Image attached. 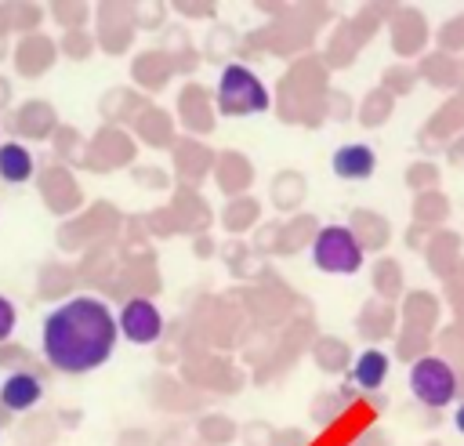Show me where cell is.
<instances>
[{
	"mask_svg": "<svg viewBox=\"0 0 464 446\" xmlns=\"http://www.w3.org/2000/svg\"><path fill=\"white\" fill-rule=\"evenodd\" d=\"M11 330H14V305L7 297H0V341L11 337Z\"/></svg>",
	"mask_w": 464,
	"mask_h": 446,
	"instance_id": "cell-10",
	"label": "cell"
},
{
	"mask_svg": "<svg viewBox=\"0 0 464 446\" xmlns=\"http://www.w3.org/2000/svg\"><path fill=\"white\" fill-rule=\"evenodd\" d=\"M116 319L98 297H72L44 319V355L62 373H87L112 355Z\"/></svg>",
	"mask_w": 464,
	"mask_h": 446,
	"instance_id": "cell-1",
	"label": "cell"
},
{
	"mask_svg": "<svg viewBox=\"0 0 464 446\" xmlns=\"http://www.w3.org/2000/svg\"><path fill=\"white\" fill-rule=\"evenodd\" d=\"M453 424H457V428H460V431H464V406H460V410H457V417H453Z\"/></svg>",
	"mask_w": 464,
	"mask_h": 446,
	"instance_id": "cell-11",
	"label": "cell"
},
{
	"mask_svg": "<svg viewBox=\"0 0 464 446\" xmlns=\"http://www.w3.org/2000/svg\"><path fill=\"white\" fill-rule=\"evenodd\" d=\"M410 392L424 402V406H450L457 395V373L446 359L439 355H424L410 366Z\"/></svg>",
	"mask_w": 464,
	"mask_h": 446,
	"instance_id": "cell-4",
	"label": "cell"
},
{
	"mask_svg": "<svg viewBox=\"0 0 464 446\" xmlns=\"http://www.w3.org/2000/svg\"><path fill=\"white\" fill-rule=\"evenodd\" d=\"M312 265L330 276H355L362 268V243L355 239L352 228L326 225L312 243Z\"/></svg>",
	"mask_w": 464,
	"mask_h": 446,
	"instance_id": "cell-3",
	"label": "cell"
},
{
	"mask_svg": "<svg viewBox=\"0 0 464 446\" xmlns=\"http://www.w3.org/2000/svg\"><path fill=\"white\" fill-rule=\"evenodd\" d=\"M272 105L268 87L246 65H225L218 80V112L221 116H254Z\"/></svg>",
	"mask_w": 464,
	"mask_h": 446,
	"instance_id": "cell-2",
	"label": "cell"
},
{
	"mask_svg": "<svg viewBox=\"0 0 464 446\" xmlns=\"http://www.w3.org/2000/svg\"><path fill=\"white\" fill-rule=\"evenodd\" d=\"M0 178L11 185H22L33 178V156L25 145H18V141L0 145Z\"/></svg>",
	"mask_w": 464,
	"mask_h": 446,
	"instance_id": "cell-9",
	"label": "cell"
},
{
	"mask_svg": "<svg viewBox=\"0 0 464 446\" xmlns=\"http://www.w3.org/2000/svg\"><path fill=\"white\" fill-rule=\"evenodd\" d=\"M373 149L370 145H359V141H352V145H341L334 156H330V167H334V174L337 178H344V181H366L370 174H373Z\"/></svg>",
	"mask_w": 464,
	"mask_h": 446,
	"instance_id": "cell-6",
	"label": "cell"
},
{
	"mask_svg": "<svg viewBox=\"0 0 464 446\" xmlns=\"http://www.w3.org/2000/svg\"><path fill=\"white\" fill-rule=\"evenodd\" d=\"M388 366H392V363H388L384 352H377V348H362V352L355 355V363H352V381H355L362 392H373V388L384 384Z\"/></svg>",
	"mask_w": 464,
	"mask_h": 446,
	"instance_id": "cell-8",
	"label": "cell"
},
{
	"mask_svg": "<svg viewBox=\"0 0 464 446\" xmlns=\"http://www.w3.org/2000/svg\"><path fill=\"white\" fill-rule=\"evenodd\" d=\"M116 326H120V334H123L127 341H134V344H152V341L163 334V315H160V308H156L152 301L134 297V301L123 305Z\"/></svg>",
	"mask_w": 464,
	"mask_h": 446,
	"instance_id": "cell-5",
	"label": "cell"
},
{
	"mask_svg": "<svg viewBox=\"0 0 464 446\" xmlns=\"http://www.w3.org/2000/svg\"><path fill=\"white\" fill-rule=\"evenodd\" d=\"M40 395H44V388H40V377L36 373H11L0 384V402L7 410H29V406L40 402Z\"/></svg>",
	"mask_w": 464,
	"mask_h": 446,
	"instance_id": "cell-7",
	"label": "cell"
}]
</instances>
